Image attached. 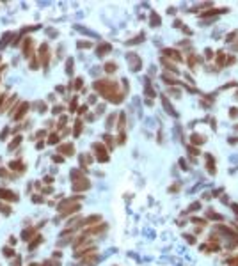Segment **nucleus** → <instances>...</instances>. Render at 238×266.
Wrapping results in <instances>:
<instances>
[{
    "label": "nucleus",
    "instance_id": "nucleus-1",
    "mask_svg": "<svg viewBox=\"0 0 238 266\" xmlns=\"http://www.w3.org/2000/svg\"><path fill=\"white\" fill-rule=\"evenodd\" d=\"M94 89L109 101L112 103H121L123 101V94L119 91V85L114 80H96L94 82Z\"/></svg>",
    "mask_w": 238,
    "mask_h": 266
},
{
    "label": "nucleus",
    "instance_id": "nucleus-2",
    "mask_svg": "<svg viewBox=\"0 0 238 266\" xmlns=\"http://www.w3.org/2000/svg\"><path fill=\"white\" fill-rule=\"evenodd\" d=\"M39 62L45 66H48V62H50V48H48V44L46 43H43L41 46H39Z\"/></svg>",
    "mask_w": 238,
    "mask_h": 266
},
{
    "label": "nucleus",
    "instance_id": "nucleus-3",
    "mask_svg": "<svg viewBox=\"0 0 238 266\" xmlns=\"http://www.w3.org/2000/svg\"><path fill=\"white\" fill-rule=\"evenodd\" d=\"M0 199H2V201H11V202H14V201H18V195H16L14 192L7 190V188H0Z\"/></svg>",
    "mask_w": 238,
    "mask_h": 266
},
{
    "label": "nucleus",
    "instance_id": "nucleus-4",
    "mask_svg": "<svg viewBox=\"0 0 238 266\" xmlns=\"http://www.w3.org/2000/svg\"><path fill=\"white\" fill-rule=\"evenodd\" d=\"M29 106H30V105H29L27 101H23V103H21V105H20L18 108H16V110H18V112L14 114V119L18 121V119H21V117H23V116L27 114V110H29Z\"/></svg>",
    "mask_w": 238,
    "mask_h": 266
},
{
    "label": "nucleus",
    "instance_id": "nucleus-5",
    "mask_svg": "<svg viewBox=\"0 0 238 266\" xmlns=\"http://www.w3.org/2000/svg\"><path fill=\"white\" fill-rule=\"evenodd\" d=\"M128 60H130V66H132L133 71H139V69H140L142 62H140V59H139L137 55H132V53H130V55H128Z\"/></svg>",
    "mask_w": 238,
    "mask_h": 266
},
{
    "label": "nucleus",
    "instance_id": "nucleus-6",
    "mask_svg": "<svg viewBox=\"0 0 238 266\" xmlns=\"http://www.w3.org/2000/svg\"><path fill=\"white\" fill-rule=\"evenodd\" d=\"M112 50V46H110V44L109 43H101L100 44V46H98V50H96V55H100V57H103V55H107V53H109Z\"/></svg>",
    "mask_w": 238,
    "mask_h": 266
},
{
    "label": "nucleus",
    "instance_id": "nucleus-7",
    "mask_svg": "<svg viewBox=\"0 0 238 266\" xmlns=\"http://www.w3.org/2000/svg\"><path fill=\"white\" fill-rule=\"evenodd\" d=\"M89 186H91V183H89L87 179H78V181H75V185H73L75 190H87Z\"/></svg>",
    "mask_w": 238,
    "mask_h": 266
},
{
    "label": "nucleus",
    "instance_id": "nucleus-8",
    "mask_svg": "<svg viewBox=\"0 0 238 266\" xmlns=\"http://www.w3.org/2000/svg\"><path fill=\"white\" fill-rule=\"evenodd\" d=\"M30 46H32V41H30V37H27L25 39V43H23V55L25 57H30Z\"/></svg>",
    "mask_w": 238,
    "mask_h": 266
},
{
    "label": "nucleus",
    "instance_id": "nucleus-9",
    "mask_svg": "<svg viewBox=\"0 0 238 266\" xmlns=\"http://www.w3.org/2000/svg\"><path fill=\"white\" fill-rule=\"evenodd\" d=\"M59 153H64V154H73V144H64V146H60L59 147Z\"/></svg>",
    "mask_w": 238,
    "mask_h": 266
},
{
    "label": "nucleus",
    "instance_id": "nucleus-10",
    "mask_svg": "<svg viewBox=\"0 0 238 266\" xmlns=\"http://www.w3.org/2000/svg\"><path fill=\"white\" fill-rule=\"evenodd\" d=\"M9 167H11L13 170H20V172H25V167H23V163H21V162H18V160L11 162V163H9Z\"/></svg>",
    "mask_w": 238,
    "mask_h": 266
},
{
    "label": "nucleus",
    "instance_id": "nucleus-11",
    "mask_svg": "<svg viewBox=\"0 0 238 266\" xmlns=\"http://www.w3.org/2000/svg\"><path fill=\"white\" fill-rule=\"evenodd\" d=\"M164 53H165L167 57H171V59H176V60H181V57H180V53H178L176 50H171V48H167V50H164Z\"/></svg>",
    "mask_w": 238,
    "mask_h": 266
},
{
    "label": "nucleus",
    "instance_id": "nucleus-12",
    "mask_svg": "<svg viewBox=\"0 0 238 266\" xmlns=\"http://www.w3.org/2000/svg\"><path fill=\"white\" fill-rule=\"evenodd\" d=\"M21 144V137H14V140L9 144V151H13V149H16L18 146Z\"/></svg>",
    "mask_w": 238,
    "mask_h": 266
},
{
    "label": "nucleus",
    "instance_id": "nucleus-13",
    "mask_svg": "<svg viewBox=\"0 0 238 266\" xmlns=\"http://www.w3.org/2000/svg\"><path fill=\"white\" fill-rule=\"evenodd\" d=\"M32 234H34V229H25V231H23V234H21V239H25V241H27V239H30V236H32Z\"/></svg>",
    "mask_w": 238,
    "mask_h": 266
},
{
    "label": "nucleus",
    "instance_id": "nucleus-14",
    "mask_svg": "<svg viewBox=\"0 0 238 266\" xmlns=\"http://www.w3.org/2000/svg\"><path fill=\"white\" fill-rule=\"evenodd\" d=\"M105 71H107V73H114V71H116V64H114V62H107V64H105Z\"/></svg>",
    "mask_w": 238,
    "mask_h": 266
},
{
    "label": "nucleus",
    "instance_id": "nucleus-15",
    "mask_svg": "<svg viewBox=\"0 0 238 266\" xmlns=\"http://www.w3.org/2000/svg\"><path fill=\"white\" fill-rule=\"evenodd\" d=\"M11 37H13V34H11V32H6V34L2 36V41H0V46H4L6 43H9V39H11Z\"/></svg>",
    "mask_w": 238,
    "mask_h": 266
},
{
    "label": "nucleus",
    "instance_id": "nucleus-16",
    "mask_svg": "<svg viewBox=\"0 0 238 266\" xmlns=\"http://www.w3.org/2000/svg\"><path fill=\"white\" fill-rule=\"evenodd\" d=\"M66 73L73 75V59H68V62H66Z\"/></svg>",
    "mask_w": 238,
    "mask_h": 266
},
{
    "label": "nucleus",
    "instance_id": "nucleus-17",
    "mask_svg": "<svg viewBox=\"0 0 238 266\" xmlns=\"http://www.w3.org/2000/svg\"><path fill=\"white\" fill-rule=\"evenodd\" d=\"M151 27H158V16L155 13H151Z\"/></svg>",
    "mask_w": 238,
    "mask_h": 266
},
{
    "label": "nucleus",
    "instance_id": "nucleus-18",
    "mask_svg": "<svg viewBox=\"0 0 238 266\" xmlns=\"http://www.w3.org/2000/svg\"><path fill=\"white\" fill-rule=\"evenodd\" d=\"M162 101H164V105H165V108H167V112L169 114H174V110H172V106H171V103L165 99V98H162Z\"/></svg>",
    "mask_w": 238,
    "mask_h": 266
},
{
    "label": "nucleus",
    "instance_id": "nucleus-19",
    "mask_svg": "<svg viewBox=\"0 0 238 266\" xmlns=\"http://www.w3.org/2000/svg\"><path fill=\"white\" fill-rule=\"evenodd\" d=\"M2 252H4V256H7V257H14V250H13V249H6V247H4Z\"/></svg>",
    "mask_w": 238,
    "mask_h": 266
},
{
    "label": "nucleus",
    "instance_id": "nucleus-20",
    "mask_svg": "<svg viewBox=\"0 0 238 266\" xmlns=\"http://www.w3.org/2000/svg\"><path fill=\"white\" fill-rule=\"evenodd\" d=\"M0 211H2L4 215H9V213H11V208H9V206H4V204H0Z\"/></svg>",
    "mask_w": 238,
    "mask_h": 266
},
{
    "label": "nucleus",
    "instance_id": "nucleus-21",
    "mask_svg": "<svg viewBox=\"0 0 238 266\" xmlns=\"http://www.w3.org/2000/svg\"><path fill=\"white\" fill-rule=\"evenodd\" d=\"M73 131H75V135H78V133L82 131V123H78V121H77V123H75V130H73Z\"/></svg>",
    "mask_w": 238,
    "mask_h": 266
},
{
    "label": "nucleus",
    "instance_id": "nucleus-22",
    "mask_svg": "<svg viewBox=\"0 0 238 266\" xmlns=\"http://www.w3.org/2000/svg\"><path fill=\"white\" fill-rule=\"evenodd\" d=\"M59 142V137L55 135V133H53V135H50V139H48V144H57Z\"/></svg>",
    "mask_w": 238,
    "mask_h": 266
},
{
    "label": "nucleus",
    "instance_id": "nucleus-23",
    "mask_svg": "<svg viewBox=\"0 0 238 266\" xmlns=\"http://www.w3.org/2000/svg\"><path fill=\"white\" fill-rule=\"evenodd\" d=\"M82 82H84V80H82V78L78 76V78L75 80V83H73V87H75V89H80V87H82Z\"/></svg>",
    "mask_w": 238,
    "mask_h": 266
},
{
    "label": "nucleus",
    "instance_id": "nucleus-24",
    "mask_svg": "<svg viewBox=\"0 0 238 266\" xmlns=\"http://www.w3.org/2000/svg\"><path fill=\"white\" fill-rule=\"evenodd\" d=\"M62 110H64V108H62L60 105H55V106H53V110H52V112H53V114H60V112H62Z\"/></svg>",
    "mask_w": 238,
    "mask_h": 266
},
{
    "label": "nucleus",
    "instance_id": "nucleus-25",
    "mask_svg": "<svg viewBox=\"0 0 238 266\" xmlns=\"http://www.w3.org/2000/svg\"><path fill=\"white\" fill-rule=\"evenodd\" d=\"M37 62H39L37 59H32V60H30V69H37Z\"/></svg>",
    "mask_w": 238,
    "mask_h": 266
},
{
    "label": "nucleus",
    "instance_id": "nucleus-26",
    "mask_svg": "<svg viewBox=\"0 0 238 266\" xmlns=\"http://www.w3.org/2000/svg\"><path fill=\"white\" fill-rule=\"evenodd\" d=\"M7 133H9V130H7V128H6V130H2V133H0V140H6Z\"/></svg>",
    "mask_w": 238,
    "mask_h": 266
},
{
    "label": "nucleus",
    "instance_id": "nucleus-27",
    "mask_svg": "<svg viewBox=\"0 0 238 266\" xmlns=\"http://www.w3.org/2000/svg\"><path fill=\"white\" fill-rule=\"evenodd\" d=\"M77 46H78V48H87V46H91V43H84V41H80Z\"/></svg>",
    "mask_w": 238,
    "mask_h": 266
},
{
    "label": "nucleus",
    "instance_id": "nucleus-28",
    "mask_svg": "<svg viewBox=\"0 0 238 266\" xmlns=\"http://www.w3.org/2000/svg\"><path fill=\"white\" fill-rule=\"evenodd\" d=\"M37 105V108H39V112H46V106H45V103H36Z\"/></svg>",
    "mask_w": 238,
    "mask_h": 266
},
{
    "label": "nucleus",
    "instance_id": "nucleus-29",
    "mask_svg": "<svg viewBox=\"0 0 238 266\" xmlns=\"http://www.w3.org/2000/svg\"><path fill=\"white\" fill-rule=\"evenodd\" d=\"M75 108H77V98L71 101V105H70V112H75Z\"/></svg>",
    "mask_w": 238,
    "mask_h": 266
},
{
    "label": "nucleus",
    "instance_id": "nucleus-30",
    "mask_svg": "<svg viewBox=\"0 0 238 266\" xmlns=\"http://www.w3.org/2000/svg\"><path fill=\"white\" fill-rule=\"evenodd\" d=\"M39 243H41V236H37V239H36V241H32V243H30V249H34V247H36V245H39Z\"/></svg>",
    "mask_w": 238,
    "mask_h": 266
},
{
    "label": "nucleus",
    "instance_id": "nucleus-31",
    "mask_svg": "<svg viewBox=\"0 0 238 266\" xmlns=\"http://www.w3.org/2000/svg\"><path fill=\"white\" fill-rule=\"evenodd\" d=\"M32 202H43V197H39V195H32Z\"/></svg>",
    "mask_w": 238,
    "mask_h": 266
},
{
    "label": "nucleus",
    "instance_id": "nucleus-32",
    "mask_svg": "<svg viewBox=\"0 0 238 266\" xmlns=\"http://www.w3.org/2000/svg\"><path fill=\"white\" fill-rule=\"evenodd\" d=\"M45 135H46V131H45V130H41V131H37V133H36V137H37V139L45 137Z\"/></svg>",
    "mask_w": 238,
    "mask_h": 266
},
{
    "label": "nucleus",
    "instance_id": "nucleus-33",
    "mask_svg": "<svg viewBox=\"0 0 238 266\" xmlns=\"http://www.w3.org/2000/svg\"><path fill=\"white\" fill-rule=\"evenodd\" d=\"M234 37H236V32H233V34H229V36H227V43H231V41H234Z\"/></svg>",
    "mask_w": 238,
    "mask_h": 266
},
{
    "label": "nucleus",
    "instance_id": "nucleus-34",
    "mask_svg": "<svg viewBox=\"0 0 238 266\" xmlns=\"http://www.w3.org/2000/svg\"><path fill=\"white\" fill-rule=\"evenodd\" d=\"M52 181H53L52 176H46V177H45V183H52Z\"/></svg>",
    "mask_w": 238,
    "mask_h": 266
},
{
    "label": "nucleus",
    "instance_id": "nucleus-35",
    "mask_svg": "<svg viewBox=\"0 0 238 266\" xmlns=\"http://www.w3.org/2000/svg\"><path fill=\"white\" fill-rule=\"evenodd\" d=\"M0 176H2V177H6V176H7V170H4V169H0Z\"/></svg>",
    "mask_w": 238,
    "mask_h": 266
},
{
    "label": "nucleus",
    "instance_id": "nucleus-36",
    "mask_svg": "<svg viewBox=\"0 0 238 266\" xmlns=\"http://www.w3.org/2000/svg\"><path fill=\"white\" fill-rule=\"evenodd\" d=\"M20 264H21V259H16V261H14V266H20Z\"/></svg>",
    "mask_w": 238,
    "mask_h": 266
},
{
    "label": "nucleus",
    "instance_id": "nucleus-37",
    "mask_svg": "<svg viewBox=\"0 0 238 266\" xmlns=\"http://www.w3.org/2000/svg\"><path fill=\"white\" fill-rule=\"evenodd\" d=\"M50 266H59V262H57V261H52V262H50Z\"/></svg>",
    "mask_w": 238,
    "mask_h": 266
}]
</instances>
